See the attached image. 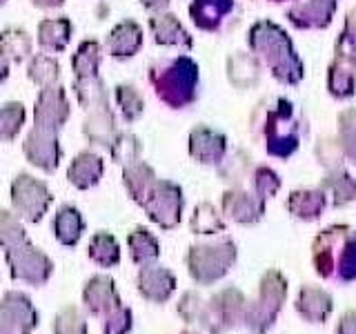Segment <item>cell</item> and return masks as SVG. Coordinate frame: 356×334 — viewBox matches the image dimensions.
Here are the masks:
<instances>
[{
    "label": "cell",
    "mask_w": 356,
    "mask_h": 334,
    "mask_svg": "<svg viewBox=\"0 0 356 334\" xmlns=\"http://www.w3.org/2000/svg\"><path fill=\"white\" fill-rule=\"evenodd\" d=\"M147 81L161 103L172 109H183L196 100L198 65L189 56L156 61L147 72Z\"/></svg>",
    "instance_id": "1"
},
{
    "label": "cell",
    "mask_w": 356,
    "mask_h": 334,
    "mask_svg": "<svg viewBox=\"0 0 356 334\" xmlns=\"http://www.w3.org/2000/svg\"><path fill=\"white\" fill-rule=\"evenodd\" d=\"M287 299V278L278 270L263 272L259 281V292L248 301L243 315V326L252 334H267L281 315Z\"/></svg>",
    "instance_id": "2"
},
{
    "label": "cell",
    "mask_w": 356,
    "mask_h": 334,
    "mask_svg": "<svg viewBox=\"0 0 356 334\" xmlns=\"http://www.w3.org/2000/svg\"><path fill=\"white\" fill-rule=\"evenodd\" d=\"M238 259L236 243L220 239L216 243H196L185 254V267L198 285H214L222 281Z\"/></svg>",
    "instance_id": "3"
},
{
    "label": "cell",
    "mask_w": 356,
    "mask_h": 334,
    "mask_svg": "<svg viewBox=\"0 0 356 334\" xmlns=\"http://www.w3.org/2000/svg\"><path fill=\"white\" fill-rule=\"evenodd\" d=\"M245 305H248V296L238 287H222L205 299V310L198 326L209 334H225L229 330H236L243 326Z\"/></svg>",
    "instance_id": "4"
},
{
    "label": "cell",
    "mask_w": 356,
    "mask_h": 334,
    "mask_svg": "<svg viewBox=\"0 0 356 334\" xmlns=\"http://www.w3.org/2000/svg\"><path fill=\"white\" fill-rule=\"evenodd\" d=\"M11 209L25 223H40L54 203V194L47 183L31 174H18L9 187Z\"/></svg>",
    "instance_id": "5"
},
{
    "label": "cell",
    "mask_w": 356,
    "mask_h": 334,
    "mask_svg": "<svg viewBox=\"0 0 356 334\" xmlns=\"http://www.w3.org/2000/svg\"><path fill=\"white\" fill-rule=\"evenodd\" d=\"M5 263L14 281H22L33 287L44 285L54 274V261L31 241L5 250Z\"/></svg>",
    "instance_id": "6"
},
{
    "label": "cell",
    "mask_w": 356,
    "mask_h": 334,
    "mask_svg": "<svg viewBox=\"0 0 356 334\" xmlns=\"http://www.w3.org/2000/svg\"><path fill=\"white\" fill-rule=\"evenodd\" d=\"M140 207L145 209V214H147L154 225H159L161 230H174L183 221V189L172 181L156 178V183L152 185Z\"/></svg>",
    "instance_id": "7"
},
{
    "label": "cell",
    "mask_w": 356,
    "mask_h": 334,
    "mask_svg": "<svg viewBox=\"0 0 356 334\" xmlns=\"http://www.w3.org/2000/svg\"><path fill=\"white\" fill-rule=\"evenodd\" d=\"M250 47L256 54L265 56L267 63L272 65L276 78H281V81H294V76L285 63V56L287 58H294L292 51H289V40L276 25H272V22H256L250 31Z\"/></svg>",
    "instance_id": "8"
},
{
    "label": "cell",
    "mask_w": 356,
    "mask_h": 334,
    "mask_svg": "<svg viewBox=\"0 0 356 334\" xmlns=\"http://www.w3.org/2000/svg\"><path fill=\"white\" fill-rule=\"evenodd\" d=\"M38 321L33 301L20 289H7L0 299V334H31Z\"/></svg>",
    "instance_id": "9"
},
{
    "label": "cell",
    "mask_w": 356,
    "mask_h": 334,
    "mask_svg": "<svg viewBox=\"0 0 356 334\" xmlns=\"http://www.w3.org/2000/svg\"><path fill=\"white\" fill-rule=\"evenodd\" d=\"M70 114L72 107L70 100H67L65 87L58 83L42 87L36 98V105H33V127L58 134L65 127V122L70 120Z\"/></svg>",
    "instance_id": "10"
},
{
    "label": "cell",
    "mask_w": 356,
    "mask_h": 334,
    "mask_svg": "<svg viewBox=\"0 0 356 334\" xmlns=\"http://www.w3.org/2000/svg\"><path fill=\"white\" fill-rule=\"evenodd\" d=\"M348 232V225H334L323 230L312 243V265H314V272L325 281H334V276H337L339 256Z\"/></svg>",
    "instance_id": "11"
},
{
    "label": "cell",
    "mask_w": 356,
    "mask_h": 334,
    "mask_svg": "<svg viewBox=\"0 0 356 334\" xmlns=\"http://www.w3.org/2000/svg\"><path fill=\"white\" fill-rule=\"evenodd\" d=\"M22 154H25V159L36 167V170L44 174H54L63 161V148H60L58 134L31 127L25 143H22Z\"/></svg>",
    "instance_id": "12"
},
{
    "label": "cell",
    "mask_w": 356,
    "mask_h": 334,
    "mask_svg": "<svg viewBox=\"0 0 356 334\" xmlns=\"http://www.w3.org/2000/svg\"><path fill=\"white\" fill-rule=\"evenodd\" d=\"M83 308L92 317H107L111 310H116L122 301L118 294L116 281L109 274H94L83 285Z\"/></svg>",
    "instance_id": "13"
},
{
    "label": "cell",
    "mask_w": 356,
    "mask_h": 334,
    "mask_svg": "<svg viewBox=\"0 0 356 334\" xmlns=\"http://www.w3.org/2000/svg\"><path fill=\"white\" fill-rule=\"evenodd\" d=\"M136 287L145 301L156 305H163L172 299V294L178 287V278L172 270H167L163 265H143L136 276Z\"/></svg>",
    "instance_id": "14"
},
{
    "label": "cell",
    "mask_w": 356,
    "mask_h": 334,
    "mask_svg": "<svg viewBox=\"0 0 356 334\" xmlns=\"http://www.w3.org/2000/svg\"><path fill=\"white\" fill-rule=\"evenodd\" d=\"M220 209L229 221L241 223V225H252V223H259L265 214V198H261L256 192L232 187L222 194Z\"/></svg>",
    "instance_id": "15"
},
{
    "label": "cell",
    "mask_w": 356,
    "mask_h": 334,
    "mask_svg": "<svg viewBox=\"0 0 356 334\" xmlns=\"http://www.w3.org/2000/svg\"><path fill=\"white\" fill-rule=\"evenodd\" d=\"M187 152L200 165H218L222 159H225L227 138L211 127L196 125L192 132H189Z\"/></svg>",
    "instance_id": "16"
},
{
    "label": "cell",
    "mask_w": 356,
    "mask_h": 334,
    "mask_svg": "<svg viewBox=\"0 0 356 334\" xmlns=\"http://www.w3.org/2000/svg\"><path fill=\"white\" fill-rule=\"evenodd\" d=\"M143 40H145L143 27L136 20L125 18V20H120L118 25L111 27V31L107 33L105 49L109 56H114L116 61H127L143 49Z\"/></svg>",
    "instance_id": "17"
},
{
    "label": "cell",
    "mask_w": 356,
    "mask_h": 334,
    "mask_svg": "<svg viewBox=\"0 0 356 334\" xmlns=\"http://www.w3.org/2000/svg\"><path fill=\"white\" fill-rule=\"evenodd\" d=\"M298 317L307 323H325L334 312V299L318 285H303L294 301Z\"/></svg>",
    "instance_id": "18"
},
{
    "label": "cell",
    "mask_w": 356,
    "mask_h": 334,
    "mask_svg": "<svg viewBox=\"0 0 356 334\" xmlns=\"http://www.w3.org/2000/svg\"><path fill=\"white\" fill-rule=\"evenodd\" d=\"M147 27L154 36L156 45H163V47H181V49H192V36L187 33L183 27V22L178 20L170 11H159V14H152L147 20Z\"/></svg>",
    "instance_id": "19"
},
{
    "label": "cell",
    "mask_w": 356,
    "mask_h": 334,
    "mask_svg": "<svg viewBox=\"0 0 356 334\" xmlns=\"http://www.w3.org/2000/svg\"><path fill=\"white\" fill-rule=\"evenodd\" d=\"M116 134H118L116 114H114V109H111V105L94 107L87 111V118L83 122V136L87 138L89 145L109 150V145L114 143Z\"/></svg>",
    "instance_id": "20"
},
{
    "label": "cell",
    "mask_w": 356,
    "mask_h": 334,
    "mask_svg": "<svg viewBox=\"0 0 356 334\" xmlns=\"http://www.w3.org/2000/svg\"><path fill=\"white\" fill-rule=\"evenodd\" d=\"M105 174V161L100 159V154L85 150L74 156V161L67 167V181L76 189H92L100 183V178Z\"/></svg>",
    "instance_id": "21"
},
{
    "label": "cell",
    "mask_w": 356,
    "mask_h": 334,
    "mask_svg": "<svg viewBox=\"0 0 356 334\" xmlns=\"http://www.w3.org/2000/svg\"><path fill=\"white\" fill-rule=\"evenodd\" d=\"M85 232L83 212L72 203H65L54 214V237L65 248H76Z\"/></svg>",
    "instance_id": "22"
},
{
    "label": "cell",
    "mask_w": 356,
    "mask_h": 334,
    "mask_svg": "<svg viewBox=\"0 0 356 334\" xmlns=\"http://www.w3.org/2000/svg\"><path fill=\"white\" fill-rule=\"evenodd\" d=\"M72 33H74V25L67 16L44 18L38 22L36 40L44 54H58L70 45Z\"/></svg>",
    "instance_id": "23"
},
{
    "label": "cell",
    "mask_w": 356,
    "mask_h": 334,
    "mask_svg": "<svg viewBox=\"0 0 356 334\" xmlns=\"http://www.w3.org/2000/svg\"><path fill=\"white\" fill-rule=\"evenodd\" d=\"M234 7V0H192L189 5V18L203 31H216Z\"/></svg>",
    "instance_id": "24"
},
{
    "label": "cell",
    "mask_w": 356,
    "mask_h": 334,
    "mask_svg": "<svg viewBox=\"0 0 356 334\" xmlns=\"http://www.w3.org/2000/svg\"><path fill=\"white\" fill-rule=\"evenodd\" d=\"M154 183H156V172L149 163L136 161V163H129L122 167V185H125L129 198L136 205H143V200L147 196Z\"/></svg>",
    "instance_id": "25"
},
{
    "label": "cell",
    "mask_w": 356,
    "mask_h": 334,
    "mask_svg": "<svg viewBox=\"0 0 356 334\" xmlns=\"http://www.w3.org/2000/svg\"><path fill=\"white\" fill-rule=\"evenodd\" d=\"M33 56V40L22 27H7L0 31V58L9 65L25 63Z\"/></svg>",
    "instance_id": "26"
},
{
    "label": "cell",
    "mask_w": 356,
    "mask_h": 334,
    "mask_svg": "<svg viewBox=\"0 0 356 334\" xmlns=\"http://www.w3.org/2000/svg\"><path fill=\"white\" fill-rule=\"evenodd\" d=\"M127 250H129L131 261L136 263L138 267L156 263V261L161 259V243H159V239H156L154 234L147 228H143V225L134 228L127 234Z\"/></svg>",
    "instance_id": "27"
},
{
    "label": "cell",
    "mask_w": 356,
    "mask_h": 334,
    "mask_svg": "<svg viewBox=\"0 0 356 334\" xmlns=\"http://www.w3.org/2000/svg\"><path fill=\"white\" fill-rule=\"evenodd\" d=\"M100 63H103V45L94 38H87L72 54L74 78H92L98 76Z\"/></svg>",
    "instance_id": "28"
},
{
    "label": "cell",
    "mask_w": 356,
    "mask_h": 334,
    "mask_svg": "<svg viewBox=\"0 0 356 334\" xmlns=\"http://www.w3.org/2000/svg\"><path fill=\"white\" fill-rule=\"evenodd\" d=\"M72 89H74V94H76L78 105H81L85 111L94 109V107L109 105V89H107L105 81L100 76L74 78Z\"/></svg>",
    "instance_id": "29"
},
{
    "label": "cell",
    "mask_w": 356,
    "mask_h": 334,
    "mask_svg": "<svg viewBox=\"0 0 356 334\" xmlns=\"http://www.w3.org/2000/svg\"><path fill=\"white\" fill-rule=\"evenodd\" d=\"M87 254L98 267H116L120 263V243L111 232H96L87 245Z\"/></svg>",
    "instance_id": "30"
},
{
    "label": "cell",
    "mask_w": 356,
    "mask_h": 334,
    "mask_svg": "<svg viewBox=\"0 0 356 334\" xmlns=\"http://www.w3.org/2000/svg\"><path fill=\"white\" fill-rule=\"evenodd\" d=\"M287 207L296 218L314 221L325 209V194L321 189H296V192L289 194Z\"/></svg>",
    "instance_id": "31"
},
{
    "label": "cell",
    "mask_w": 356,
    "mask_h": 334,
    "mask_svg": "<svg viewBox=\"0 0 356 334\" xmlns=\"http://www.w3.org/2000/svg\"><path fill=\"white\" fill-rule=\"evenodd\" d=\"M189 230L198 237H211V234L225 232V218L220 216V212L214 207V203L203 200L194 207V214L189 218Z\"/></svg>",
    "instance_id": "32"
},
{
    "label": "cell",
    "mask_w": 356,
    "mask_h": 334,
    "mask_svg": "<svg viewBox=\"0 0 356 334\" xmlns=\"http://www.w3.org/2000/svg\"><path fill=\"white\" fill-rule=\"evenodd\" d=\"M27 78L38 87L56 85V83H58V78H60V65L49 54H33L29 58Z\"/></svg>",
    "instance_id": "33"
},
{
    "label": "cell",
    "mask_w": 356,
    "mask_h": 334,
    "mask_svg": "<svg viewBox=\"0 0 356 334\" xmlns=\"http://www.w3.org/2000/svg\"><path fill=\"white\" fill-rule=\"evenodd\" d=\"M114 100L120 111L122 120L136 122L145 114V98L134 85H116L114 87Z\"/></svg>",
    "instance_id": "34"
},
{
    "label": "cell",
    "mask_w": 356,
    "mask_h": 334,
    "mask_svg": "<svg viewBox=\"0 0 356 334\" xmlns=\"http://www.w3.org/2000/svg\"><path fill=\"white\" fill-rule=\"evenodd\" d=\"M107 152H109L111 161H114L116 165L125 167L129 163L140 161V156H143V143H140V138L136 136V134H131V132H118L114 143L109 145Z\"/></svg>",
    "instance_id": "35"
},
{
    "label": "cell",
    "mask_w": 356,
    "mask_h": 334,
    "mask_svg": "<svg viewBox=\"0 0 356 334\" xmlns=\"http://www.w3.org/2000/svg\"><path fill=\"white\" fill-rule=\"evenodd\" d=\"M27 109L20 100H7L0 107V143L14 141L25 125Z\"/></svg>",
    "instance_id": "36"
},
{
    "label": "cell",
    "mask_w": 356,
    "mask_h": 334,
    "mask_svg": "<svg viewBox=\"0 0 356 334\" xmlns=\"http://www.w3.org/2000/svg\"><path fill=\"white\" fill-rule=\"evenodd\" d=\"M25 241H29L27 230H25V221H22L16 212L0 209V248L9 250Z\"/></svg>",
    "instance_id": "37"
},
{
    "label": "cell",
    "mask_w": 356,
    "mask_h": 334,
    "mask_svg": "<svg viewBox=\"0 0 356 334\" xmlns=\"http://www.w3.org/2000/svg\"><path fill=\"white\" fill-rule=\"evenodd\" d=\"M54 334H89L87 319L78 305H65L54 317Z\"/></svg>",
    "instance_id": "38"
},
{
    "label": "cell",
    "mask_w": 356,
    "mask_h": 334,
    "mask_svg": "<svg viewBox=\"0 0 356 334\" xmlns=\"http://www.w3.org/2000/svg\"><path fill=\"white\" fill-rule=\"evenodd\" d=\"M334 281H339V283H352V281H356V230H352V228L348 232V237H345Z\"/></svg>",
    "instance_id": "39"
},
{
    "label": "cell",
    "mask_w": 356,
    "mask_h": 334,
    "mask_svg": "<svg viewBox=\"0 0 356 334\" xmlns=\"http://www.w3.org/2000/svg\"><path fill=\"white\" fill-rule=\"evenodd\" d=\"M323 187H327L332 196H334V205L337 207H343L348 205L350 200H354L356 196V181L345 172H332L325 183H323Z\"/></svg>",
    "instance_id": "40"
},
{
    "label": "cell",
    "mask_w": 356,
    "mask_h": 334,
    "mask_svg": "<svg viewBox=\"0 0 356 334\" xmlns=\"http://www.w3.org/2000/svg\"><path fill=\"white\" fill-rule=\"evenodd\" d=\"M205 310V296L198 292V289H187V292L181 294L176 303V312L187 326H198L200 317H203Z\"/></svg>",
    "instance_id": "41"
},
{
    "label": "cell",
    "mask_w": 356,
    "mask_h": 334,
    "mask_svg": "<svg viewBox=\"0 0 356 334\" xmlns=\"http://www.w3.org/2000/svg\"><path fill=\"white\" fill-rule=\"evenodd\" d=\"M134 330V312L127 305H118L105 317L103 334H129Z\"/></svg>",
    "instance_id": "42"
},
{
    "label": "cell",
    "mask_w": 356,
    "mask_h": 334,
    "mask_svg": "<svg viewBox=\"0 0 356 334\" xmlns=\"http://www.w3.org/2000/svg\"><path fill=\"white\" fill-rule=\"evenodd\" d=\"M254 192L259 194L261 198H272L278 187H281V178H278V174L274 170H270V167H256L254 170Z\"/></svg>",
    "instance_id": "43"
},
{
    "label": "cell",
    "mask_w": 356,
    "mask_h": 334,
    "mask_svg": "<svg viewBox=\"0 0 356 334\" xmlns=\"http://www.w3.org/2000/svg\"><path fill=\"white\" fill-rule=\"evenodd\" d=\"M334 334H356V308L343 312Z\"/></svg>",
    "instance_id": "44"
},
{
    "label": "cell",
    "mask_w": 356,
    "mask_h": 334,
    "mask_svg": "<svg viewBox=\"0 0 356 334\" xmlns=\"http://www.w3.org/2000/svg\"><path fill=\"white\" fill-rule=\"evenodd\" d=\"M140 5L152 14H159V11H165L170 7V0H140Z\"/></svg>",
    "instance_id": "45"
},
{
    "label": "cell",
    "mask_w": 356,
    "mask_h": 334,
    "mask_svg": "<svg viewBox=\"0 0 356 334\" xmlns=\"http://www.w3.org/2000/svg\"><path fill=\"white\" fill-rule=\"evenodd\" d=\"M29 3L38 9H58L65 5V0H29Z\"/></svg>",
    "instance_id": "46"
},
{
    "label": "cell",
    "mask_w": 356,
    "mask_h": 334,
    "mask_svg": "<svg viewBox=\"0 0 356 334\" xmlns=\"http://www.w3.org/2000/svg\"><path fill=\"white\" fill-rule=\"evenodd\" d=\"M9 78V63L5 58H0V85Z\"/></svg>",
    "instance_id": "47"
},
{
    "label": "cell",
    "mask_w": 356,
    "mask_h": 334,
    "mask_svg": "<svg viewBox=\"0 0 356 334\" xmlns=\"http://www.w3.org/2000/svg\"><path fill=\"white\" fill-rule=\"evenodd\" d=\"M176 334H200V332H196V330H192V328H187V330H181V332H176Z\"/></svg>",
    "instance_id": "48"
},
{
    "label": "cell",
    "mask_w": 356,
    "mask_h": 334,
    "mask_svg": "<svg viewBox=\"0 0 356 334\" xmlns=\"http://www.w3.org/2000/svg\"><path fill=\"white\" fill-rule=\"evenodd\" d=\"M7 3V0H0V5H5Z\"/></svg>",
    "instance_id": "49"
}]
</instances>
